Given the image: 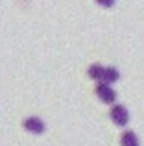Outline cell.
<instances>
[{
  "mask_svg": "<svg viewBox=\"0 0 144 146\" xmlns=\"http://www.w3.org/2000/svg\"><path fill=\"white\" fill-rule=\"evenodd\" d=\"M96 96L102 100L104 104H115L116 102V93L109 83H104V82H98L96 83Z\"/></svg>",
  "mask_w": 144,
  "mask_h": 146,
  "instance_id": "6da1fadb",
  "label": "cell"
},
{
  "mask_svg": "<svg viewBox=\"0 0 144 146\" xmlns=\"http://www.w3.org/2000/svg\"><path fill=\"white\" fill-rule=\"evenodd\" d=\"M109 117L115 122V126H118V128H124V126L129 122V113H127V109L124 106H120V104H115V106L111 107Z\"/></svg>",
  "mask_w": 144,
  "mask_h": 146,
  "instance_id": "7a4b0ae2",
  "label": "cell"
},
{
  "mask_svg": "<svg viewBox=\"0 0 144 146\" xmlns=\"http://www.w3.org/2000/svg\"><path fill=\"white\" fill-rule=\"evenodd\" d=\"M22 126H24V129L28 133H32V135H43L44 129H46L44 122L41 120L39 117H28V118H24Z\"/></svg>",
  "mask_w": 144,
  "mask_h": 146,
  "instance_id": "3957f363",
  "label": "cell"
},
{
  "mask_svg": "<svg viewBox=\"0 0 144 146\" xmlns=\"http://www.w3.org/2000/svg\"><path fill=\"white\" fill-rule=\"evenodd\" d=\"M118 80H120L118 68H115V67H105V68H104V76H102V82H104V83L113 85V83L118 82Z\"/></svg>",
  "mask_w": 144,
  "mask_h": 146,
  "instance_id": "277c9868",
  "label": "cell"
},
{
  "mask_svg": "<svg viewBox=\"0 0 144 146\" xmlns=\"http://www.w3.org/2000/svg\"><path fill=\"white\" fill-rule=\"evenodd\" d=\"M120 146H139V139L133 131H124L120 137Z\"/></svg>",
  "mask_w": 144,
  "mask_h": 146,
  "instance_id": "5b68a950",
  "label": "cell"
},
{
  "mask_svg": "<svg viewBox=\"0 0 144 146\" xmlns=\"http://www.w3.org/2000/svg\"><path fill=\"white\" fill-rule=\"evenodd\" d=\"M104 68H105V67H102V65L92 63V65L89 67V70H87V74H89V78H90V80L102 82V76H104Z\"/></svg>",
  "mask_w": 144,
  "mask_h": 146,
  "instance_id": "8992f818",
  "label": "cell"
},
{
  "mask_svg": "<svg viewBox=\"0 0 144 146\" xmlns=\"http://www.w3.org/2000/svg\"><path fill=\"white\" fill-rule=\"evenodd\" d=\"M115 2H116V0H96V4L102 6V7H113Z\"/></svg>",
  "mask_w": 144,
  "mask_h": 146,
  "instance_id": "52a82bcc",
  "label": "cell"
}]
</instances>
